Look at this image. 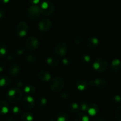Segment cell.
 I'll return each mask as SVG.
<instances>
[{"label": "cell", "mask_w": 121, "mask_h": 121, "mask_svg": "<svg viewBox=\"0 0 121 121\" xmlns=\"http://www.w3.org/2000/svg\"><path fill=\"white\" fill-rule=\"evenodd\" d=\"M22 92L17 87H14L8 90L5 95V98L8 102L13 104H16L21 100Z\"/></svg>", "instance_id": "obj_1"}, {"label": "cell", "mask_w": 121, "mask_h": 121, "mask_svg": "<svg viewBox=\"0 0 121 121\" xmlns=\"http://www.w3.org/2000/svg\"><path fill=\"white\" fill-rule=\"evenodd\" d=\"M65 82L63 78L60 76L54 77L50 80V87L51 90L54 92H59L63 89Z\"/></svg>", "instance_id": "obj_2"}, {"label": "cell", "mask_w": 121, "mask_h": 121, "mask_svg": "<svg viewBox=\"0 0 121 121\" xmlns=\"http://www.w3.org/2000/svg\"><path fill=\"white\" fill-rule=\"evenodd\" d=\"M39 8L41 14L45 16H50L53 15L55 11V7L53 4L48 1H43Z\"/></svg>", "instance_id": "obj_3"}, {"label": "cell", "mask_w": 121, "mask_h": 121, "mask_svg": "<svg viewBox=\"0 0 121 121\" xmlns=\"http://www.w3.org/2000/svg\"><path fill=\"white\" fill-rule=\"evenodd\" d=\"M92 66L95 70L101 73L106 70L108 67V62L106 59L104 58H98L95 60Z\"/></svg>", "instance_id": "obj_4"}, {"label": "cell", "mask_w": 121, "mask_h": 121, "mask_svg": "<svg viewBox=\"0 0 121 121\" xmlns=\"http://www.w3.org/2000/svg\"><path fill=\"white\" fill-rule=\"evenodd\" d=\"M67 52V45L65 42H59L55 46L54 53L59 57H64Z\"/></svg>", "instance_id": "obj_5"}, {"label": "cell", "mask_w": 121, "mask_h": 121, "mask_svg": "<svg viewBox=\"0 0 121 121\" xmlns=\"http://www.w3.org/2000/svg\"><path fill=\"white\" fill-rule=\"evenodd\" d=\"M15 31L18 36L22 37L27 34L28 31V26L25 21H20L17 24L15 28Z\"/></svg>", "instance_id": "obj_6"}, {"label": "cell", "mask_w": 121, "mask_h": 121, "mask_svg": "<svg viewBox=\"0 0 121 121\" xmlns=\"http://www.w3.org/2000/svg\"><path fill=\"white\" fill-rule=\"evenodd\" d=\"M21 105L25 109L30 110L35 106V100L30 96H26L21 99Z\"/></svg>", "instance_id": "obj_7"}, {"label": "cell", "mask_w": 121, "mask_h": 121, "mask_svg": "<svg viewBox=\"0 0 121 121\" xmlns=\"http://www.w3.org/2000/svg\"><path fill=\"white\" fill-rule=\"evenodd\" d=\"M27 48L31 51H35L39 48V41L34 36H30L28 38L26 43Z\"/></svg>", "instance_id": "obj_8"}, {"label": "cell", "mask_w": 121, "mask_h": 121, "mask_svg": "<svg viewBox=\"0 0 121 121\" xmlns=\"http://www.w3.org/2000/svg\"><path fill=\"white\" fill-rule=\"evenodd\" d=\"M52 26V21L48 18H43L39 21L38 24V27H39V30L41 31L47 32L51 29Z\"/></svg>", "instance_id": "obj_9"}, {"label": "cell", "mask_w": 121, "mask_h": 121, "mask_svg": "<svg viewBox=\"0 0 121 121\" xmlns=\"http://www.w3.org/2000/svg\"><path fill=\"white\" fill-rule=\"evenodd\" d=\"M40 8L35 5H33L29 7L28 10V17L33 20H37L40 16Z\"/></svg>", "instance_id": "obj_10"}, {"label": "cell", "mask_w": 121, "mask_h": 121, "mask_svg": "<svg viewBox=\"0 0 121 121\" xmlns=\"http://www.w3.org/2000/svg\"><path fill=\"white\" fill-rule=\"evenodd\" d=\"M99 44V40L95 36H90L87 39V45L88 47L91 49H95L98 47Z\"/></svg>", "instance_id": "obj_11"}, {"label": "cell", "mask_w": 121, "mask_h": 121, "mask_svg": "<svg viewBox=\"0 0 121 121\" xmlns=\"http://www.w3.org/2000/svg\"><path fill=\"white\" fill-rule=\"evenodd\" d=\"M121 70V61L119 59H113L110 66V70L113 73H117Z\"/></svg>", "instance_id": "obj_12"}, {"label": "cell", "mask_w": 121, "mask_h": 121, "mask_svg": "<svg viewBox=\"0 0 121 121\" xmlns=\"http://www.w3.org/2000/svg\"><path fill=\"white\" fill-rule=\"evenodd\" d=\"M99 108L98 105L94 102L89 103L87 112L90 116H95L99 112Z\"/></svg>", "instance_id": "obj_13"}, {"label": "cell", "mask_w": 121, "mask_h": 121, "mask_svg": "<svg viewBox=\"0 0 121 121\" xmlns=\"http://www.w3.org/2000/svg\"><path fill=\"white\" fill-rule=\"evenodd\" d=\"M37 77L39 80L43 82H47L51 80V75L50 73L44 70H40L37 73Z\"/></svg>", "instance_id": "obj_14"}, {"label": "cell", "mask_w": 121, "mask_h": 121, "mask_svg": "<svg viewBox=\"0 0 121 121\" xmlns=\"http://www.w3.org/2000/svg\"><path fill=\"white\" fill-rule=\"evenodd\" d=\"M8 72L13 76H16L20 73V67L18 64L14 63L10 65L8 69Z\"/></svg>", "instance_id": "obj_15"}, {"label": "cell", "mask_w": 121, "mask_h": 121, "mask_svg": "<svg viewBox=\"0 0 121 121\" xmlns=\"http://www.w3.org/2000/svg\"><path fill=\"white\" fill-rule=\"evenodd\" d=\"M12 80L7 75H2L0 76V87H6L11 84Z\"/></svg>", "instance_id": "obj_16"}, {"label": "cell", "mask_w": 121, "mask_h": 121, "mask_svg": "<svg viewBox=\"0 0 121 121\" xmlns=\"http://www.w3.org/2000/svg\"><path fill=\"white\" fill-rule=\"evenodd\" d=\"M9 106L5 100H0V115H5L9 112Z\"/></svg>", "instance_id": "obj_17"}, {"label": "cell", "mask_w": 121, "mask_h": 121, "mask_svg": "<svg viewBox=\"0 0 121 121\" xmlns=\"http://www.w3.org/2000/svg\"><path fill=\"white\" fill-rule=\"evenodd\" d=\"M94 85L99 88L104 89L107 86V82L104 78H99L93 80Z\"/></svg>", "instance_id": "obj_18"}, {"label": "cell", "mask_w": 121, "mask_h": 121, "mask_svg": "<svg viewBox=\"0 0 121 121\" xmlns=\"http://www.w3.org/2000/svg\"><path fill=\"white\" fill-rule=\"evenodd\" d=\"M88 86V83L86 80H83V79L79 80L76 83V86L77 89L80 91H83L87 89Z\"/></svg>", "instance_id": "obj_19"}, {"label": "cell", "mask_w": 121, "mask_h": 121, "mask_svg": "<svg viewBox=\"0 0 121 121\" xmlns=\"http://www.w3.org/2000/svg\"><path fill=\"white\" fill-rule=\"evenodd\" d=\"M68 110L72 113H78L81 111L80 105L76 102H73L70 104L68 107Z\"/></svg>", "instance_id": "obj_20"}, {"label": "cell", "mask_w": 121, "mask_h": 121, "mask_svg": "<svg viewBox=\"0 0 121 121\" xmlns=\"http://www.w3.org/2000/svg\"><path fill=\"white\" fill-rule=\"evenodd\" d=\"M47 104V100L44 97H40L37 100V105L40 109L45 108Z\"/></svg>", "instance_id": "obj_21"}, {"label": "cell", "mask_w": 121, "mask_h": 121, "mask_svg": "<svg viewBox=\"0 0 121 121\" xmlns=\"http://www.w3.org/2000/svg\"><path fill=\"white\" fill-rule=\"evenodd\" d=\"M74 120L76 121H89V118L85 112H79L76 116Z\"/></svg>", "instance_id": "obj_22"}, {"label": "cell", "mask_w": 121, "mask_h": 121, "mask_svg": "<svg viewBox=\"0 0 121 121\" xmlns=\"http://www.w3.org/2000/svg\"><path fill=\"white\" fill-rule=\"evenodd\" d=\"M69 119V116L65 112H59L56 115L55 118V121H67Z\"/></svg>", "instance_id": "obj_23"}, {"label": "cell", "mask_w": 121, "mask_h": 121, "mask_svg": "<svg viewBox=\"0 0 121 121\" xmlns=\"http://www.w3.org/2000/svg\"><path fill=\"white\" fill-rule=\"evenodd\" d=\"M20 119L22 121H32L34 119V117L31 113L29 112H26L22 113Z\"/></svg>", "instance_id": "obj_24"}, {"label": "cell", "mask_w": 121, "mask_h": 121, "mask_svg": "<svg viewBox=\"0 0 121 121\" xmlns=\"http://www.w3.org/2000/svg\"><path fill=\"white\" fill-rule=\"evenodd\" d=\"M46 63L48 65L50 66H57L59 64V61L57 59L53 57H49L46 59Z\"/></svg>", "instance_id": "obj_25"}, {"label": "cell", "mask_w": 121, "mask_h": 121, "mask_svg": "<svg viewBox=\"0 0 121 121\" xmlns=\"http://www.w3.org/2000/svg\"><path fill=\"white\" fill-rule=\"evenodd\" d=\"M24 92L28 95H31L35 93V88L33 85H28L24 88Z\"/></svg>", "instance_id": "obj_26"}, {"label": "cell", "mask_w": 121, "mask_h": 121, "mask_svg": "<svg viewBox=\"0 0 121 121\" xmlns=\"http://www.w3.org/2000/svg\"><path fill=\"white\" fill-rule=\"evenodd\" d=\"M7 54V47L2 43H0V57H4Z\"/></svg>", "instance_id": "obj_27"}, {"label": "cell", "mask_w": 121, "mask_h": 121, "mask_svg": "<svg viewBox=\"0 0 121 121\" xmlns=\"http://www.w3.org/2000/svg\"><path fill=\"white\" fill-rule=\"evenodd\" d=\"M110 99H111V101L115 104H119L121 102V97L118 95H113L111 96Z\"/></svg>", "instance_id": "obj_28"}, {"label": "cell", "mask_w": 121, "mask_h": 121, "mask_svg": "<svg viewBox=\"0 0 121 121\" xmlns=\"http://www.w3.org/2000/svg\"><path fill=\"white\" fill-rule=\"evenodd\" d=\"M26 60L30 64H34L37 61V59L35 57L33 54H29L26 57Z\"/></svg>", "instance_id": "obj_29"}, {"label": "cell", "mask_w": 121, "mask_h": 121, "mask_svg": "<svg viewBox=\"0 0 121 121\" xmlns=\"http://www.w3.org/2000/svg\"><path fill=\"white\" fill-rule=\"evenodd\" d=\"M81 61L83 63L87 64L91 61V57L88 54H83L81 56Z\"/></svg>", "instance_id": "obj_30"}, {"label": "cell", "mask_w": 121, "mask_h": 121, "mask_svg": "<svg viewBox=\"0 0 121 121\" xmlns=\"http://www.w3.org/2000/svg\"><path fill=\"white\" fill-rule=\"evenodd\" d=\"M115 115L118 121H121V106H119L116 109Z\"/></svg>", "instance_id": "obj_31"}, {"label": "cell", "mask_w": 121, "mask_h": 121, "mask_svg": "<svg viewBox=\"0 0 121 121\" xmlns=\"http://www.w3.org/2000/svg\"><path fill=\"white\" fill-rule=\"evenodd\" d=\"M79 105H80V109H81V111H84V112L87 111V108H88L89 104L85 102H82L80 103Z\"/></svg>", "instance_id": "obj_32"}, {"label": "cell", "mask_w": 121, "mask_h": 121, "mask_svg": "<svg viewBox=\"0 0 121 121\" xmlns=\"http://www.w3.org/2000/svg\"><path fill=\"white\" fill-rule=\"evenodd\" d=\"M12 112H13V113H14V114L15 115H18L21 113V109L19 106H15L13 108Z\"/></svg>", "instance_id": "obj_33"}, {"label": "cell", "mask_w": 121, "mask_h": 121, "mask_svg": "<svg viewBox=\"0 0 121 121\" xmlns=\"http://www.w3.org/2000/svg\"><path fill=\"white\" fill-rule=\"evenodd\" d=\"M83 40L82 37L80 36V35H78V36H76L74 39V43L78 45L82 43Z\"/></svg>", "instance_id": "obj_34"}, {"label": "cell", "mask_w": 121, "mask_h": 121, "mask_svg": "<svg viewBox=\"0 0 121 121\" xmlns=\"http://www.w3.org/2000/svg\"><path fill=\"white\" fill-rule=\"evenodd\" d=\"M7 63L4 61H0V72H2L5 69Z\"/></svg>", "instance_id": "obj_35"}, {"label": "cell", "mask_w": 121, "mask_h": 121, "mask_svg": "<svg viewBox=\"0 0 121 121\" xmlns=\"http://www.w3.org/2000/svg\"><path fill=\"white\" fill-rule=\"evenodd\" d=\"M62 63L64 65L68 66L71 64V60L69 58H65V59H63Z\"/></svg>", "instance_id": "obj_36"}, {"label": "cell", "mask_w": 121, "mask_h": 121, "mask_svg": "<svg viewBox=\"0 0 121 121\" xmlns=\"http://www.w3.org/2000/svg\"><path fill=\"white\" fill-rule=\"evenodd\" d=\"M70 94L69 93V92H67V91H65V92H63V93L61 94V96L65 99H68L70 97Z\"/></svg>", "instance_id": "obj_37"}, {"label": "cell", "mask_w": 121, "mask_h": 121, "mask_svg": "<svg viewBox=\"0 0 121 121\" xmlns=\"http://www.w3.org/2000/svg\"><path fill=\"white\" fill-rule=\"evenodd\" d=\"M5 15V11L3 9H1L0 10V18H2L4 17Z\"/></svg>", "instance_id": "obj_38"}, {"label": "cell", "mask_w": 121, "mask_h": 121, "mask_svg": "<svg viewBox=\"0 0 121 121\" xmlns=\"http://www.w3.org/2000/svg\"><path fill=\"white\" fill-rule=\"evenodd\" d=\"M29 1L31 3H32L34 5H35V4H37L38 3H39L40 0H29Z\"/></svg>", "instance_id": "obj_39"}, {"label": "cell", "mask_w": 121, "mask_h": 121, "mask_svg": "<svg viewBox=\"0 0 121 121\" xmlns=\"http://www.w3.org/2000/svg\"><path fill=\"white\" fill-rule=\"evenodd\" d=\"M24 52V49L23 48H21V49H18L17 52V53L18 55H21V54H22Z\"/></svg>", "instance_id": "obj_40"}, {"label": "cell", "mask_w": 121, "mask_h": 121, "mask_svg": "<svg viewBox=\"0 0 121 121\" xmlns=\"http://www.w3.org/2000/svg\"><path fill=\"white\" fill-rule=\"evenodd\" d=\"M94 120L96 121H106V119L103 118H96V119H95Z\"/></svg>", "instance_id": "obj_41"}, {"label": "cell", "mask_w": 121, "mask_h": 121, "mask_svg": "<svg viewBox=\"0 0 121 121\" xmlns=\"http://www.w3.org/2000/svg\"><path fill=\"white\" fill-rule=\"evenodd\" d=\"M9 1L10 0H0V1L3 4H7L8 2H9Z\"/></svg>", "instance_id": "obj_42"}]
</instances>
